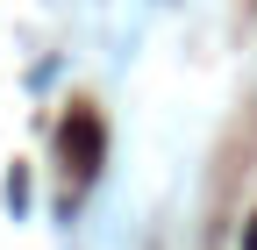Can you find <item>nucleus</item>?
Listing matches in <instances>:
<instances>
[{"label":"nucleus","instance_id":"f257e3e1","mask_svg":"<svg viewBox=\"0 0 257 250\" xmlns=\"http://www.w3.org/2000/svg\"><path fill=\"white\" fill-rule=\"evenodd\" d=\"M100 114H93V107H72V114H64V165H72L79 179H93V172H100Z\"/></svg>","mask_w":257,"mask_h":250}]
</instances>
